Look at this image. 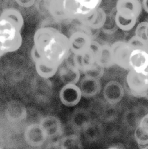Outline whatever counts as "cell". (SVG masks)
I'll return each mask as SVG.
<instances>
[{
  "label": "cell",
  "mask_w": 148,
  "mask_h": 149,
  "mask_svg": "<svg viewBox=\"0 0 148 149\" xmlns=\"http://www.w3.org/2000/svg\"><path fill=\"white\" fill-rule=\"evenodd\" d=\"M36 49L42 58L59 66L69 58L71 53L68 37L59 30Z\"/></svg>",
  "instance_id": "1"
},
{
  "label": "cell",
  "mask_w": 148,
  "mask_h": 149,
  "mask_svg": "<svg viewBox=\"0 0 148 149\" xmlns=\"http://www.w3.org/2000/svg\"><path fill=\"white\" fill-rule=\"evenodd\" d=\"M142 8L141 0H117L114 20L118 28L129 31L136 26Z\"/></svg>",
  "instance_id": "2"
},
{
  "label": "cell",
  "mask_w": 148,
  "mask_h": 149,
  "mask_svg": "<svg viewBox=\"0 0 148 149\" xmlns=\"http://www.w3.org/2000/svg\"><path fill=\"white\" fill-rule=\"evenodd\" d=\"M22 45V36L11 22L0 16V49L5 54L18 50Z\"/></svg>",
  "instance_id": "3"
},
{
  "label": "cell",
  "mask_w": 148,
  "mask_h": 149,
  "mask_svg": "<svg viewBox=\"0 0 148 149\" xmlns=\"http://www.w3.org/2000/svg\"><path fill=\"white\" fill-rule=\"evenodd\" d=\"M126 83L128 89L133 96L147 98L148 93V74L140 73L129 70L127 74Z\"/></svg>",
  "instance_id": "4"
},
{
  "label": "cell",
  "mask_w": 148,
  "mask_h": 149,
  "mask_svg": "<svg viewBox=\"0 0 148 149\" xmlns=\"http://www.w3.org/2000/svg\"><path fill=\"white\" fill-rule=\"evenodd\" d=\"M85 29L76 30L68 37L70 52L73 54H82L89 50L93 40L90 31Z\"/></svg>",
  "instance_id": "5"
},
{
  "label": "cell",
  "mask_w": 148,
  "mask_h": 149,
  "mask_svg": "<svg viewBox=\"0 0 148 149\" xmlns=\"http://www.w3.org/2000/svg\"><path fill=\"white\" fill-rule=\"evenodd\" d=\"M115 65L129 70V58L132 49L127 42L117 41L111 45Z\"/></svg>",
  "instance_id": "6"
},
{
  "label": "cell",
  "mask_w": 148,
  "mask_h": 149,
  "mask_svg": "<svg viewBox=\"0 0 148 149\" xmlns=\"http://www.w3.org/2000/svg\"><path fill=\"white\" fill-rule=\"evenodd\" d=\"M129 70L148 74V50L143 49H133L129 58Z\"/></svg>",
  "instance_id": "7"
},
{
  "label": "cell",
  "mask_w": 148,
  "mask_h": 149,
  "mask_svg": "<svg viewBox=\"0 0 148 149\" xmlns=\"http://www.w3.org/2000/svg\"><path fill=\"white\" fill-rule=\"evenodd\" d=\"M82 95L79 86L75 84H65L61 88L59 97L63 105L66 107H75L79 103Z\"/></svg>",
  "instance_id": "8"
},
{
  "label": "cell",
  "mask_w": 148,
  "mask_h": 149,
  "mask_svg": "<svg viewBox=\"0 0 148 149\" xmlns=\"http://www.w3.org/2000/svg\"><path fill=\"white\" fill-rule=\"evenodd\" d=\"M61 81L65 84H77L80 80L81 72L73 62H65L59 66V70Z\"/></svg>",
  "instance_id": "9"
},
{
  "label": "cell",
  "mask_w": 148,
  "mask_h": 149,
  "mask_svg": "<svg viewBox=\"0 0 148 149\" xmlns=\"http://www.w3.org/2000/svg\"><path fill=\"white\" fill-rule=\"evenodd\" d=\"M82 92V96L91 97L95 96L101 90V84L98 78L85 75L80 81L79 86Z\"/></svg>",
  "instance_id": "10"
},
{
  "label": "cell",
  "mask_w": 148,
  "mask_h": 149,
  "mask_svg": "<svg viewBox=\"0 0 148 149\" xmlns=\"http://www.w3.org/2000/svg\"><path fill=\"white\" fill-rule=\"evenodd\" d=\"M36 72L44 79H50L58 72L59 66L44 59L41 56L33 61Z\"/></svg>",
  "instance_id": "11"
},
{
  "label": "cell",
  "mask_w": 148,
  "mask_h": 149,
  "mask_svg": "<svg viewBox=\"0 0 148 149\" xmlns=\"http://www.w3.org/2000/svg\"><path fill=\"white\" fill-rule=\"evenodd\" d=\"M104 95L106 100L111 103H116L122 99L123 88L117 81H110L106 85Z\"/></svg>",
  "instance_id": "12"
},
{
  "label": "cell",
  "mask_w": 148,
  "mask_h": 149,
  "mask_svg": "<svg viewBox=\"0 0 148 149\" xmlns=\"http://www.w3.org/2000/svg\"><path fill=\"white\" fill-rule=\"evenodd\" d=\"M96 63L103 68H109L115 65L111 45H101L100 51L96 56Z\"/></svg>",
  "instance_id": "13"
},
{
  "label": "cell",
  "mask_w": 148,
  "mask_h": 149,
  "mask_svg": "<svg viewBox=\"0 0 148 149\" xmlns=\"http://www.w3.org/2000/svg\"><path fill=\"white\" fill-rule=\"evenodd\" d=\"M63 1L64 0H45L47 10L53 18L56 20L67 19L63 10Z\"/></svg>",
  "instance_id": "14"
},
{
  "label": "cell",
  "mask_w": 148,
  "mask_h": 149,
  "mask_svg": "<svg viewBox=\"0 0 148 149\" xmlns=\"http://www.w3.org/2000/svg\"><path fill=\"white\" fill-rule=\"evenodd\" d=\"M0 16L11 22L19 31H21V30L23 28L24 20L23 15L20 10L13 8H6L3 10Z\"/></svg>",
  "instance_id": "15"
},
{
  "label": "cell",
  "mask_w": 148,
  "mask_h": 149,
  "mask_svg": "<svg viewBox=\"0 0 148 149\" xmlns=\"http://www.w3.org/2000/svg\"><path fill=\"white\" fill-rule=\"evenodd\" d=\"M102 1V0H75L79 8L78 16L86 15L96 10L100 7Z\"/></svg>",
  "instance_id": "16"
},
{
  "label": "cell",
  "mask_w": 148,
  "mask_h": 149,
  "mask_svg": "<svg viewBox=\"0 0 148 149\" xmlns=\"http://www.w3.org/2000/svg\"><path fill=\"white\" fill-rule=\"evenodd\" d=\"M147 114L142 118L135 132L136 138L140 144L147 146Z\"/></svg>",
  "instance_id": "17"
},
{
  "label": "cell",
  "mask_w": 148,
  "mask_h": 149,
  "mask_svg": "<svg viewBox=\"0 0 148 149\" xmlns=\"http://www.w3.org/2000/svg\"><path fill=\"white\" fill-rule=\"evenodd\" d=\"M107 22V14L104 10L99 7L96 9V16L94 22L90 29L93 30H98L101 29L104 26Z\"/></svg>",
  "instance_id": "18"
},
{
  "label": "cell",
  "mask_w": 148,
  "mask_h": 149,
  "mask_svg": "<svg viewBox=\"0 0 148 149\" xmlns=\"http://www.w3.org/2000/svg\"><path fill=\"white\" fill-rule=\"evenodd\" d=\"M148 22L147 21L140 22L136 26L135 36L148 42Z\"/></svg>",
  "instance_id": "19"
},
{
  "label": "cell",
  "mask_w": 148,
  "mask_h": 149,
  "mask_svg": "<svg viewBox=\"0 0 148 149\" xmlns=\"http://www.w3.org/2000/svg\"><path fill=\"white\" fill-rule=\"evenodd\" d=\"M128 44L132 49H143L148 50V42H146L135 35L132 36L127 41Z\"/></svg>",
  "instance_id": "20"
},
{
  "label": "cell",
  "mask_w": 148,
  "mask_h": 149,
  "mask_svg": "<svg viewBox=\"0 0 148 149\" xmlns=\"http://www.w3.org/2000/svg\"><path fill=\"white\" fill-rule=\"evenodd\" d=\"M19 6L24 8H29L36 2V0H15Z\"/></svg>",
  "instance_id": "21"
},
{
  "label": "cell",
  "mask_w": 148,
  "mask_h": 149,
  "mask_svg": "<svg viewBox=\"0 0 148 149\" xmlns=\"http://www.w3.org/2000/svg\"><path fill=\"white\" fill-rule=\"evenodd\" d=\"M3 55H5V54L1 50V49H0V58H1V56H3Z\"/></svg>",
  "instance_id": "22"
},
{
  "label": "cell",
  "mask_w": 148,
  "mask_h": 149,
  "mask_svg": "<svg viewBox=\"0 0 148 149\" xmlns=\"http://www.w3.org/2000/svg\"><path fill=\"white\" fill-rule=\"evenodd\" d=\"M110 149H118V148H110Z\"/></svg>",
  "instance_id": "23"
}]
</instances>
